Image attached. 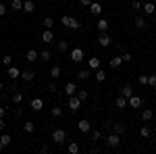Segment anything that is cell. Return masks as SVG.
<instances>
[{
  "mask_svg": "<svg viewBox=\"0 0 156 154\" xmlns=\"http://www.w3.org/2000/svg\"><path fill=\"white\" fill-rule=\"evenodd\" d=\"M60 23L65 25L67 29H79V27H81V23H79L75 17H69V15H65V17L60 19Z\"/></svg>",
  "mask_w": 156,
  "mask_h": 154,
  "instance_id": "1",
  "label": "cell"
},
{
  "mask_svg": "<svg viewBox=\"0 0 156 154\" xmlns=\"http://www.w3.org/2000/svg\"><path fill=\"white\" fill-rule=\"evenodd\" d=\"M67 106H69V110H71V113H77V110H79V106H81V98H79L77 94H75V96H69V104H67Z\"/></svg>",
  "mask_w": 156,
  "mask_h": 154,
  "instance_id": "2",
  "label": "cell"
},
{
  "mask_svg": "<svg viewBox=\"0 0 156 154\" xmlns=\"http://www.w3.org/2000/svg\"><path fill=\"white\" fill-rule=\"evenodd\" d=\"M119 144H121V135H119V133H115V131H112V133H108V135H106V146L117 148Z\"/></svg>",
  "mask_w": 156,
  "mask_h": 154,
  "instance_id": "3",
  "label": "cell"
},
{
  "mask_svg": "<svg viewBox=\"0 0 156 154\" xmlns=\"http://www.w3.org/2000/svg\"><path fill=\"white\" fill-rule=\"evenodd\" d=\"M52 140H54L56 144H65V140H67V133H65L62 129H54V131H52Z\"/></svg>",
  "mask_w": 156,
  "mask_h": 154,
  "instance_id": "4",
  "label": "cell"
},
{
  "mask_svg": "<svg viewBox=\"0 0 156 154\" xmlns=\"http://www.w3.org/2000/svg\"><path fill=\"white\" fill-rule=\"evenodd\" d=\"M37 56H40V52H37L36 48H29V50L25 52V60H27V63H36Z\"/></svg>",
  "mask_w": 156,
  "mask_h": 154,
  "instance_id": "5",
  "label": "cell"
},
{
  "mask_svg": "<svg viewBox=\"0 0 156 154\" xmlns=\"http://www.w3.org/2000/svg\"><path fill=\"white\" fill-rule=\"evenodd\" d=\"M98 44H100L102 48L110 46V36H108L106 31H100V36H98Z\"/></svg>",
  "mask_w": 156,
  "mask_h": 154,
  "instance_id": "6",
  "label": "cell"
},
{
  "mask_svg": "<svg viewBox=\"0 0 156 154\" xmlns=\"http://www.w3.org/2000/svg\"><path fill=\"white\" fill-rule=\"evenodd\" d=\"M71 60H73V63H81V60H83V50H81V48H73Z\"/></svg>",
  "mask_w": 156,
  "mask_h": 154,
  "instance_id": "7",
  "label": "cell"
},
{
  "mask_svg": "<svg viewBox=\"0 0 156 154\" xmlns=\"http://www.w3.org/2000/svg\"><path fill=\"white\" fill-rule=\"evenodd\" d=\"M62 92H65L67 96H75V94H77V85H75L73 81L65 83V88H62Z\"/></svg>",
  "mask_w": 156,
  "mask_h": 154,
  "instance_id": "8",
  "label": "cell"
},
{
  "mask_svg": "<svg viewBox=\"0 0 156 154\" xmlns=\"http://www.w3.org/2000/svg\"><path fill=\"white\" fill-rule=\"evenodd\" d=\"M40 40H42L44 44H52V42H54V34H52V29H46V31L40 36Z\"/></svg>",
  "mask_w": 156,
  "mask_h": 154,
  "instance_id": "9",
  "label": "cell"
},
{
  "mask_svg": "<svg viewBox=\"0 0 156 154\" xmlns=\"http://www.w3.org/2000/svg\"><path fill=\"white\" fill-rule=\"evenodd\" d=\"M6 75L11 77V79H19L21 77V69H17V67H6Z\"/></svg>",
  "mask_w": 156,
  "mask_h": 154,
  "instance_id": "10",
  "label": "cell"
},
{
  "mask_svg": "<svg viewBox=\"0 0 156 154\" xmlns=\"http://www.w3.org/2000/svg\"><path fill=\"white\" fill-rule=\"evenodd\" d=\"M115 106H117V108H127V106H129V98H125V96L121 94L119 98L115 100Z\"/></svg>",
  "mask_w": 156,
  "mask_h": 154,
  "instance_id": "11",
  "label": "cell"
},
{
  "mask_svg": "<svg viewBox=\"0 0 156 154\" xmlns=\"http://www.w3.org/2000/svg\"><path fill=\"white\" fill-rule=\"evenodd\" d=\"M142 104H144V100H142L140 96H131V98H129V106L131 108H142Z\"/></svg>",
  "mask_w": 156,
  "mask_h": 154,
  "instance_id": "12",
  "label": "cell"
},
{
  "mask_svg": "<svg viewBox=\"0 0 156 154\" xmlns=\"http://www.w3.org/2000/svg\"><path fill=\"white\" fill-rule=\"evenodd\" d=\"M21 79H23V81H34V79H36V73L31 71V69H27V71H21Z\"/></svg>",
  "mask_w": 156,
  "mask_h": 154,
  "instance_id": "13",
  "label": "cell"
},
{
  "mask_svg": "<svg viewBox=\"0 0 156 154\" xmlns=\"http://www.w3.org/2000/svg\"><path fill=\"white\" fill-rule=\"evenodd\" d=\"M77 127H79L81 133H90V121H87V119H81V121L77 123Z\"/></svg>",
  "mask_w": 156,
  "mask_h": 154,
  "instance_id": "14",
  "label": "cell"
},
{
  "mask_svg": "<svg viewBox=\"0 0 156 154\" xmlns=\"http://www.w3.org/2000/svg\"><path fill=\"white\" fill-rule=\"evenodd\" d=\"M90 13H92V15H100V13H102V4H100V2H96V0H94V2H92V4H90Z\"/></svg>",
  "mask_w": 156,
  "mask_h": 154,
  "instance_id": "15",
  "label": "cell"
},
{
  "mask_svg": "<svg viewBox=\"0 0 156 154\" xmlns=\"http://www.w3.org/2000/svg\"><path fill=\"white\" fill-rule=\"evenodd\" d=\"M31 108H34L36 113H40V110L44 108V100H42V98H34V100H31Z\"/></svg>",
  "mask_w": 156,
  "mask_h": 154,
  "instance_id": "16",
  "label": "cell"
},
{
  "mask_svg": "<svg viewBox=\"0 0 156 154\" xmlns=\"http://www.w3.org/2000/svg\"><path fill=\"white\" fill-rule=\"evenodd\" d=\"M23 11L25 13H34L36 11V2H34V0H25L23 2Z\"/></svg>",
  "mask_w": 156,
  "mask_h": 154,
  "instance_id": "17",
  "label": "cell"
},
{
  "mask_svg": "<svg viewBox=\"0 0 156 154\" xmlns=\"http://www.w3.org/2000/svg\"><path fill=\"white\" fill-rule=\"evenodd\" d=\"M133 25H135L137 29H144L146 25H148V21H146L144 17H140V15H137V17H135V21H133Z\"/></svg>",
  "mask_w": 156,
  "mask_h": 154,
  "instance_id": "18",
  "label": "cell"
},
{
  "mask_svg": "<svg viewBox=\"0 0 156 154\" xmlns=\"http://www.w3.org/2000/svg\"><path fill=\"white\" fill-rule=\"evenodd\" d=\"M123 65V56H112L110 59V69H119Z\"/></svg>",
  "mask_w": 156,
  "mask_h": 154,
  "instance_id": "19",
  "label": "cell"
},
{
  "mask_svg": "<svg viewBox=\"0 0 156 154\" xmlns=\"http://www.w3.org/2000/svg\"><path fill=\"white\" fill-rule=\"evenodd\" d=\"M144 13H146V15H154V13H156V4H154V2H146V4H144Z\"/></svg>",
  "mask_w": 156,
  "mask_h": 154,
  "instance_id": "20",
  "label": "cell"
},
{
  "mask_svg": "<svg viewBox=\"0 0 156 154\" xmlns=\"http://www.w3.org/2000/svg\"><path fill=\"white\" fill-rule=\"evenodd\" d=\"M108 21L106 19H98V23H96V27H98V31H108Z\"/></svg>",
  "mask_w": 156,
  "mask_h": 154,
  "instance_id": "21",
  "label": "cell"
},
{
  "mask_svg": "<svg viewBox=\"0 0 156 154\" xmlns=\"http://www.w3.org/2000/svg\"><path fill=\"white\" fill-rule=\"evenodd\" d=\"M96 69H100V59L98 56H92L90 59V71H96Z\"/></svg>",
  "mask_w": 156,
  "mask_h": 154,
  "instance_id": "22",
  "label": "cell"
},
{
  "mask_svg": "<svg viewBox=\"0 0 156 154\" xmlns=\"http://www.w3.org/2000/svg\"><path fill=\"white\" fill-rule=\"evenodd\" d=\"M60 75H62V71H60V67H58V65H54V67L50 69V77H52V79H58Z\"/></svg>",
  "mask_w": 156,
  "mask_h": 154,
  "instance_id": "23",
  "label": "cell"
},
{
  "mask_svg": "<svg viewBox=\"0 0 156 154\" xmlns=\"http://www.w3.org/2000/svg\"><path fill=\"white\" fill-rule=\"evenodd\" d=\"M77 79L87 81V79H90V69H81V71H77Z\"/></svg>",
  "mask_w": 156,
  "mask_h": 154,
  "instance_id": "24",
  "label": "cell"
},
{
  "mask_svg": "<svg viewBox=\"0 0 156 154\" xmlns=\"http://www.w3.org/2000/svg\"><path fill=\"white\" fill-rule=\"evenodd\" d=\"M23 129H25V133H34V131H36L34 121H25V123H23Z\"/></svg>",
  "mask_w": 156,
  "mask_h": 154,
  "instance_id": "25",
  "label": "cell"
},
{
  "mask_svg": "<svg viewBox=\"0 0 156 154\" xmlns=\"http://www.w3.org/2000/svg\"><path fill=\"white\" fill-rule=\"evenodd\" d=\"M142 119H144V121H152V119H154V110H150V108L142 110Z\"/></svg>",
  "mask_w": 156,
  "mask_h": 154,
  "instance_id": "26",
  "label": "cell"
},
{
  "mask_svg": "<svg viewBox=\"0 0 156 154\" xmlns=\"http://www.w3.org/2000/svg\"><path fill=\"white\" fill-rule=\"evenodd\" d=\"M112 131L119 133V135H123V133H125V125H123V123H112Z\"/></svg>",
  "mask_w": 156,
  "mask_h": 154,
  "instance_id": "27",
  "label": "cell"
},
{
  "mask_svg": "<svg viewBox=\"0 0 156 154\" xmlns=\"http://www.w3.org/2000/svg\"><path fill=\"white\" fill-rule=\"evenodd\" d=\"M94 73H96V81H100V83L106 81V71H102V69H96Z\"/></svg>",
  "mask_w": 156,
  "mask_h": 154,
  "instance_id": "28",
  "label": "cell"
},
{
  "mask_svg": "<svg viewBox=\"0 0 156 154\" xmlns=\"http://www.w3.org/2000/svg\"><path fill=\"white\" fill-rule=\"evenodd\" d=\"M11 9H12V11H23V0H12Z\"/></svg>",
  "mask_w": 156,
  "mask_h": 154,
  "instance_id": "29",
  "label": "cell"
},
{
  "mask_svg": "<svg viewBox=\"0 0 156 154\" xmlns=\"http://www.w3.org/2000/svg\"><path fill=\"white\" fill-rule=\"evenodd\" d=\"M121 94L125 96V98H131V96H133V90H131V85H123V90H121Z\"/></svg>",
  "mask_w": 156,
  "mask_h": 154,
  "instance_id": "30",
  "label": "cell"
},
{
  "mask_svg": "<svg viewBox=\"0 0 156 154\" xmlns=\"http://www.w3.org/2000/svg\"><path fill=\"white\" fill-rule=\"evenodd\" d=\"M67 150H69L71 154H77V152H79V144H77V142H71L69 146H67Z\"/></svg>",
  "mask_w": 156,
  "mask_h": 154,
  "instance_id": "31",
  "label": "cell"
},
{
  "mask_svg": "<svg viewBox=\"0 0 156 154\" xmlns=\"http://www.w3.org/2000/svg\"><path fill=\"white\" fill-rule=\"evenodd\" d=\"M42 25H44L46 29H52V27H54V19H52V17H46V19L42 21Z\"/></svg>",
  "mask_w": 156,
  "mask_h": 154,
  "instance_id": "32",
  "label": "cell"
},
{
  "mask_svg": "<svg viewBox=\"0 0 156 154\" xmlns=\"http://www.w3.org/2000/svg\"><path fill=\"white\" fill-rule=\"evenodd\" d=\"M0 142H2V146H9V144L12 142V138L9 133H2V135H0Z\"/></svg>",
  "mask_w": 156,
  "mask_h": 154,
  "instance_id": "33",
  "label": "cell"
},
{
  "mask_svg": "<svg viewBox=\"0 0 156 154\" xmlns=\"http://www.w3.org/2000/svg\"><path fill=\"white\" fill-rule=\"evenodd\" d=\"M58 50L60 52H67L69 50V42L67 40H58Z\"/></svg>",
  "mask_w": 156,
  "mask_h": 154,
  "instance_id": "34",
  "label": "cell"
},
{
  "mask_svg": "<svg viewBox=\"0 0 156 154\" xmlns=\"http://www.w3.org/2000/svg\"><path fill=\"white\" fill-rule=\"evenodd\" d=\"M77 96H79V98H81V102H83V100H87V98H90V92H87V90H79V88H77Z\"/></svg>",
  "mask_w": 156,
  "mask_h": 154,
  "instance_id": "35",
  "label": "cell"
},
{
  "mask_svg": "<svg viewBox=\"0 0 156 154\" xmlns=\"http://www.w3.org/2000/svg\"><path fill=\"white\" fill-rule=\"evenodd\" d=\"M150 133H152V131H150V127H140V138H150Z\"/></svg>",
  "mask_w": 156,
  "mask_h": 154,
  "instance_id": "36",
  "label": "cell"
},
{
  "mask_svg": "<svg viewBox=\"0 0 156 154\" xmlns=\"http://www.w3.org/2000/svg\"><path fill=\"white\" fill-rule=\"evenodd\" d=\"M12 102H15V104H21V102H23V94H21V92H15V94H12Z\"/></svg>",
  "mask_w": 156,
  "mask_h": 154,
  "instance_id": "37",
  "label": "cell"
},
{
  "mask_svg": "<svg viewBox=\"0 0 156 154\" xmlns=\"http://www.w3.org/2000/svg\"><path fill=\"white\" fill-rule=\"evenodd\" d=\"M148 85L150 88H156V73H150L148 75Z\"/></svg>",
  "mask_w": 156,
  "mask_h": 154,
  "instance_id": "38",
  "label": "cell"
},
{
  "mask_svg": "<svg viewBox=\"0 0 156 154\" xmlns=\"http://www.w3.org/2000/svg\"><path fill=\"white\" fill-rule=\"evenodd\" d=\"M102 140V131H92V142H100Z\"/></svg>",
  "mask_w": 156,
  "mask_h": 154,
  "instance_id": "39",
  "label": "cell"
},
{
  "mask_svg": "<svg viewBox=\"0 0 156 154\" xmlns=\"http://www.w3.org/2000/svg\"><path fill=\"white\" fill-rule=\"evenodd\" d=\"M40 59H42V60H50V59H52L50 50H42V52H40Z\"/></svg>",
  "mask_w": 156,
  "mask_h": 154,
  "instance_id": "40",
  "label": "cell"
},
{
  "mask_svg": "<svg viewBox=\"0 0 156 154\" xmlns=\"http://www.w3.org/2000/svg\"><path fill=\"white\" fill-rule=\"evenodd\" d=\"M2 65H4V67H11V65H12V56H9V54L2 56Z\"/></svg>",
  "mask_w": 156,
  "mask_h": 154,
  "instance_id": "41",
  "label": "cell"
},
{
  "mask_svg": "<svg viewBox=\"0 0 156 154\" xmlns=\"http://www.w3.org/2000/svg\"><path fill=\"white\" fill-rule=\"evenodd\" d=\"M131 9H133V11H140V9H144V4H142L140 0H133V2H131Z\"/></svg>",
  "mask_w": 156,
  "mask_h": 154,
  "instance_id": "42",
  "label": "cell"
},
{
  "mask_svg": "<svg viewBox=\"0 0 156 154\" xmlns=\"http://www.w3.org/2000/svg\"><path fill=\"white\" fill-rule=\"evenodd\" d=\"M62 115V108L60 106H52V117H60Z\"/></svg>",
  "mask_w": 156,
  "mask_h": 154,
  "instance_id": "43",
  "label": "cell"
},
{
  "mask_svg": "<svg viewBox=\"0 0 156 154\" xmlns=\"http://www.w3.org/2000/svg\"><path fill=\"white\" fill-rule=\"evenodd\" d=\"M56 90H58V85H56L54 81H50V83H48V92H52V94H56Z\"/></svg>",
  "mask_w": 156,
  "mask_h": 154,
  "instance_id": "44",
  "label": "cell"
},
{
  "mask_svg": "<svg viewBox=\"0 0 156 154\" xmlns=\"http://www.w3.org/2000/svg\"><path fill=\"white\" fill-rule=\"evenodd\" d=\"M140 85H148V75H140Z\"/></svg>",
  "mask_w": 156,
  "mask_h": 154,
  "instance_id": "45",
  "label": "cell"
},
{
  "mask_svg": "<svg viewBox=\"0 0 156 154\" xmlns=\"http://www.w3.org/2000/svg\"><path fill=\"white\" fill-rule=\"evenodd\" d=\"M131 59H133V54H131V52H125V54H123V60H125V63H129Z\"/></svg>",
  "mask_w": 156,
  "mask_h": 154,
  "instance_id": "46",
  "label": "cell"
},
{
  "mask_svg": "<svg viewBox=\"0 0 156 154\" xmlns=\"http://www.w3.org/2000/svg\"><path fill=\"white\" fill-rule=\"evenodd\" d=\"M4 15H6V4L0 2V17H4Z\"/></svg>",
  "mask_w": 156,
  "mask_h": 154,
  "instance_id": "47",
  "label": "cell"
},
{
  "mask_svg": "<svg viewBox=\"0 0 156 154\" xmlns=\"http://www.w3.org/2000/svg\"><path fill=\"white\" fill-rule=\"evenodd\" d=\"M79 2H81V4H83V6H90V4H92V2H94V0H79Z\"/></svg>",
  "mask_w": 156,
  "mask_h": 154,
  "instance_id": "48",
  "label": "cell"
},
{
  "mask_svg": "<svg viewBox=\"0 0 156 154\" xmlns=\"http://www.w3.org/2000/svg\"><path fill=\"white\" fill-rule=\"evenodd\" d=\"M4 129H6V123H4V121L0 119V131H4Z\"/></svg>",
  "mask_w": 156,
  "mask_h": 154,
  "instance_id": "49",
  "label": "cell"
},
{
  "mask_svg": "<svg viewBox=\"0 0 156 154\" xmlns=\"http://www.w3.org/2000/svg\"><path fill=\"white\" fill-rule=\"evenodd\" d=\"M4 113H6V108H4V106H0V119L4 117Z\"/></svg>",
  "mask_w": 156,
  "mask_h": 154,
  "instance_id": "50",
  "label": "cell"
},
{
  "mask_svg": "<svg viewBox=\"0 0 156 154\" xmlns=\"http://www.w3.org/2000/svg\"><path fill=\"white\" fill-rule=\"evenodd\" d=\"M2 88H4V83H2V81H0V90H2Z\"/></svg>",
  "mask_w": 156,
  "mask_h": 154,
  "instance_id": "51",
  "label": "cell"
},
{
  "mask_svg": "<svg viewBox=\"0 0 156 154\" xmlns=\"http://www.w3.org/2000/svg\"><path fill=\"white\" fill-rule=\"evenodd\" d=\"M2 148H4V146H2V142H0V150H2Z\"/></svg>",
  "mask_w": 156,
  "mask_h": 154,
  "instance_id": "52",
  "label": "cell"
},
{
  "mask_svg": "<svg viewBox=\"0 0 156 154\" xmlns=\"http://www.w3.org/2000/svg\"><path fill=\"white\" fill-rule=\"evenodd\" d=\"M96 2H102V0H96Z\"/></svg>",
  "mask_w": 156,
  "mask_h": 154,
  "instance_id": "53",
  "label": "cell"
}]
</instances>
